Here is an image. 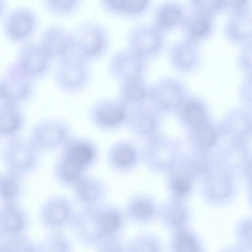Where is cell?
<instances>
[{
  "instance_id": "cell-13",
  "label": "cell",
  "mask_w": 252,
  "mask_h": 252,
  "mask_svg": "<svg viewBox=\"0 0 252 252\" xmlns=\"http://www.w3.org/2000/svg\"><path fill=\"white\" fill-rule=\"evenodd\" d=\"M58 155L88 172L95 164L98 151L93 140L85 137L72 136L60 150Z\"/></svg>"
},
{
  "instance_id": "cell-24",
  "label": "cell",
  "mask_w": 252,
  "mask_h": 252,
  "mask_svg": "<svg viewBox=\"0 0 252 252\" xmlns=\"http://www.w3.org/2000/svg\"><path fill=\"white\" fill-rule=\"evenodd\" d=\"M52 170L56 181L62 187L70 189L88 174V172L59 155L54 162Z\"/></svg>"
},
{
  "instance_id": "cell-26",
  "label": "cell",
  "mask_w": 252,
  "mask_h": 252,
  "mask_svg": "<svg viewBox=\"0 0 252 252\" xmlns=\"http://www.w3.org/2000/svg\"><path fill=\"white\" fill-rule=\"evenodd\" d=\"M71 205L68 199L62 195H55L48 198L42 207L43 217L53 225H60L69 217Z\"/></svg>"
},
{
  "instance_id": "cell-27",
  "label": "cell",
  "mask_w": 252,
  "mask_h": 252,
  "mask_svg": "<svg viewBox=\"0 0 252 252\" xmlns=\"http://www.w3.org/2000/svg\"><path fill=\"white\" fill-rule=\"evenodd\" d=\"M25 177L4 170L0 175V196L5 203H14L24 193Z\"/></svg>"
},
{
  "instance_id": "cell-49",
  "label": "cell",
  "mask_w": 252,
  "mask_h": 252,
  "mask_svg": "<svg viewBox=\"0 0 252 252\" xmlns=\"http://www.w3.org/2000/svg\"><path fill=\"white\" fill-rule=\"evenodd\" d=\"M249 187L248 201L250 205L252 208V186Z\"/></svg>"
},
{
  "instance_id": "cell-2",
  "label": "cell",
  "mask_w": 252,
  "mask_h": 252,
  "mask_svg": "<svg viewBox=\"0 0 252 252\" xmlns=\"http://www.w3.org/2000/svg\"><path fill=\"white\" fill-rule=\"evenodd\" d=\"M53 78L56 87L61 92L69 95L80 94L92 82L91 63L72 53L57 62Z\"/></svg>"
},
{
  "instance_id": "cell-38",
  "label": "cell",
  "mask_w": 252,
  "mask_h": 252,
  "mask_svg": "<svg viewBox=\"0 0 252 252\" xmlns=\"http://www.w3.org/2000/svg\"><path fill=\"white\" fill-rule=\"evenodd\" d=\"M129 213L132 220L139 222H145L152 219L154 214V209L150 203L138 200L133 204Z\"/></svg>"
},
{
  "instance_id": "cell-44",
  "label": "cell",
  "mask_w": 252,
  "mask_h": 252,
  "mask_svg": "<svg viewBox=\"0 0 252 252\" xmlns=\"http://www.w3.org/2000/svg\"><path fill=\"white\" fill-rule=\"evenodd\" d=\"M249 187L252 186V157L250 158L243 171Z\"/></svg>"
},
{
  "instance_id": "cell-6",
  "label": "cell",
  "mask_w": 252,
  "mask_h": 252,
  "mask_svg": "<svg viewBox=\"0 0 252 252\" xmlns=\"http://www.w3.org/2000/svg\"><path fill=\"white\" fill-rule=\"evenodd\" d=\"M70 125L59 118L44 119L35 123L27 138L40 153L60 150L72 136Z\"/></svg>"
},
{
  "instance_id": "cell-4",
  "label": "cell",
  "mask_w": 252,
  "mask_h": 252,
  "mask_svg": "<svg viewBox=\"0 0 252 252\" xmlns=\"http://www.w3.org/2000/svg\"><path fill=\"white\" fill-rule=\"evenodd\" d=\"M0 20L5 39L19 46L33 40L40 24L38 13L32 7L26 5L9 9Z\"/></svg>"
},
{
  "instance_id": "cell-42",
  "label": "cell",
  "mask_w": 252,
  "mask_h": 252,
  "mask_svg": "<svg viewBox=\"0 0 252 252\" xmlns=\"http://www.w3.org/2000/svg\"><path fill=\"white\" fill-rule=\"evenodd\" d=\"M138 125L142 131L146 132L152 131L155 127V121L153 118L145 112L140 113Z\"/></svg>"
},
{
  "instance_id": "cell-20",
  "label": "cell",
  "mask_w": 252,
  "mask_h": 252,
  "mask_svg": "<svg viewBox=\"0 0 252 252\" xmlns=\"http://www.w3.org/2000/svg\"><path fill=\"white\" fill-rule=\"evenodd\" d=\"M26 117L20 106L0 104V137L4 141L21 136Z\"/></svg>"
},
{
  "instance_id": "cell-11",
  "label": "cell",
  "mask_w": 252,
  "mask_h": 252,
  "mask_svg": "<svg viewBox=\"0 0 252 252\" xmlns=\"http://www.w3.org/2000/svg\"><path fill=\"white\" fill-rule=\"evenodd\" d=\"M168 60L173 69L180 74L195 72L202 60L199 43L184 37L176 40L170 47Z\"/></svg>"
},
{
  "instance_id": "cell-8",
  "label": "cell",
  "mask_w": 252,
  "mask_h": 252,
  "mask_svg": "<svg viewBox=\"0 0 252 252\" xmlns=\"http://www.w3.org/2000/svg\"><path fill=\"white\" fill-rule=\"evenodd\" d=\"M14 61L24 72L36 82L47 77L54 62L39 42L33 40L20 45Z\"/></svg>"
},
{
  "instance_id": "cell-41",
  "label": "cell",
  "mask_w": 252,
  "mask_h": 252,
  "mask_svg": "<svg viewBox=\"0 0 252 252\" xmlns=\"http://www.w3.org/2000/svg\"><path fill=\"white\" fill-rule=\"evenodd\" d=\"M239 94L244 104L252 107V75H246L240 84Z\"/></svg>"
},
{
  "instance_id": "cell-30",
  "label": "cell",
  "mask_w": 252,
  "mask_h": 252,
  "mask_svg": "<svg viewBox=\"0 0 252 252\" xmlns=\"http://www.w3.org/2000/svg\"><path fill=\"white\" fill-rule=\"evenodd\" d=\"M44 10L52 16L67 18L77 14L83 7L82 0H42Z\"/></svg>"
},
{
  "instance_id": "cell-14",
  "label": "cell",
  "mask_w": 252,
  "mask_h": 252,
  "mask_svg": "<svg viewBox=\"0 0 252 252\" xmlns=\"http://www.w3.org/2000/svg\"><path fill=\"white\" fill-rule=\"evenodd\" d=\"M125 112L121 103L116 100L103 98L90 105L88 117L91 124L100 129L110 128L125 118Z\"/></svg>"
},
{
  "instance_id": "cell-50",
  "label": "cell",
  "mask_w": 252,
  "mask_h": 252,
  "mask_svg": "<svg viewBox=\"0 0 252 252\" xmlns=\"http://www.w3.org/2000/svg\"><path fill=\"white\" fill-rule=\"evenodd\" d=\"M14 252H33L28 247H21L16 250Z\"/></svg>"
},
{
  "instance_id": "cell-33",
  "label": "cell",
  "mask_w": 252,
  "mask_h": 252,
  "mask_svg": "<svg viewBox=\"0 0 252 252\" xmlns=\"http://www.w3.org/2000/svg\"><path fill=\"white\" fill-rule=\"evenodd\" d=\"M127 252H161V247L155 236L144 234L133 239L128 244Z\"/></svg>"
},
{
  "instance_id": "cell-17",
  "label": "cell",
  "mask_w": 252,
  "mask_h": 252,
  "mask_svg": "<svg viewBox=\"0 0 252 252\" xmlns=\"http://www.w3.org/2000/svg\"><path fill=\"white\" fill-rule=\"evenodd\" d=\"M221 130L229 139L245 142L252 135V114L246 109L229 111L223 119Z\"/></svg>"
},
{
  "instance_id": "cell-46",
  "label": "cell",
  "mask_w": 252,
  "mask_h": 252,
  "mask_svg": "<svg viewBox=\"0 0 252 252\" xmlns=\"http://www.w3.org/2000/svg\"><path fill=\"white\" fill-rule=\"evenodd\" d=\"M123 247L119 242L112 241L106 247L104 252H122Z\"/></svg>"
},
{
  "instance_id": "cell-40",
  "label": "cell",
  "mask_w": 252,
  "mask_h": 252,
  "mask_svg": "<svg viewBox=\"0 0 252 252\" xmlns=\"http://www.w3.org/2000/svg\"><path fill=\"white\" fill-rule=\"evenodd\" d=\"M135 157L134 151L128 147L115 148L110 153L111 161L120 165L130 164L134 160Z\"/></svg>"
},
{
  "instance_id": "cell-43",
  "label": "cell",
  "mask_w": 252,
  "mask_h": 252,
  "mask_svg": "<svg viewBox=\"0 0 252 252\" xmlns=\"http://www.w3.org/2000/svg\"><path fill=\"white\" fill-rule=\"evenodd\" d=\"M175 189L180 193H187L189 189V185L188 182L183 179H177L174 184Z\"/></svg>"
},
{
  "instance_id": "cell-31",
  "label": "cell",
  "mask_w": 252,
  "mask_h": 252,
  "mask_svg": "<svg viewBox=\"0 0 252 252\" xmlns=\"http://www.w3.org/2000/svg\"><path fill=\"white\" fill-rule=\"evenodd\" d=\"M235 243L248 252H252V215L244 216L233 228Z\"/></svg>"
},
{
  "instance_id": "cell-35",
  "label": "cell",
  "mask_w": 252,
  "mask_h": 252,
  "mask_svg": "<svg viewBox=\"0 0 252 252\" xmlns=\"http://www.w3.org/2000/svg\"><path fill=\"white\" fill-rule=\"evenodd\" d=\"M188 9L214 17L224 10V1L190 0L187 1Z\"/></svg>"
},
{
  "instance_id": "cell-3",
  "label": "cell",
  "mask_w": 252,
  "mask_h": 252,
  "mask_svg": "<svg viewBox=\"0 0 252 252\" xmlns=\"http://www.w3.org/2000/svg\"><path fill=\"white\" fill-rule=\"evenodd\" d=\"M41 155L28 138L20 136L4 141L1 158L5 170L25 177L37 170Z\"/></svg>"
},
{
  "instance_id": "cell-10",
  "label": "cell",
  "mask_w": 252,
  "mask_h": 252,
  "mask_svg": "<svg viewBox=\"0 0 252 252\" xmlns=\"http://www.w3.org/2000/svg\"><path fill=\"white\" fill-rule=\"evenodd\" d=\"M189 95L186 84L173 76H162L151 85L150 99L160 108L170 110L179 107Z\"/></svg>"
},
{
  "instance_id": "cell-22",
  "label": "cell",
  "mask_w": 252,
  "mask_h": 252,
  "mask_svg": "<svg viewBox=\"0 0 252 252\" xmlns=\"http://www.w3.org/2000/svg\"><path fill=\"white\" fill-rule=\"evenodd\" d=\"M219 152V166L232 173L244 169L250 158L244 141L229 139Z\"/></svg>"
},
{
  "instance_id": "cell-34",
  "label": "cell",
  "mask_w": 252,
  "mask_h": 252,
  "mask_svg": "<svg viewBox=\"0 0 252 252\" xmlns=\"http://www.w3.org/2000/svg\"><path fill=\"white\" fill-rule=\"evenodd\" d=\"M98 226L100 234L109 235L115 233L120 227L121 219L119 214L111 209H105L100 213Z\"/></svg>"
},
{
  "instance_id": "cell-36",
  "label": "cell",
  "mask_w": 252,
  "mask_h": 252,
  "mask_svg": "<svg viewBox=\"0 0 252 252\" xmlns=\"http://www.w3.org/2000/svg\"><path fill=\"white\" fill-rule=\"evenodd\" d=\"M197 128L196 140L201 148L208 149L216 144L219 136V132L214 126L204 124Z\"/></svg>"
},
{
  "instance_id": "cell-7",
  "label": "cell",
  "mask_w": 252,
  "mask_h": 252,
  "mask_svg": "<svg viewBox=\"0 0 252 252\" xmlns=\"http://www.w3.org/2000/svg\"><path fill=\"white\" fill-rule=\"evenodd\" d=\"M127 48L147 61L156 58L165 46V34L153 24H139L132 27L126 35Z\"/></svg>"
},
{
  "instance_id": "cell-48",
  "label": "cell",
  "mask_w": 252,
  "mask_h": 252,
  "mask_svg": "<svg viewBox=\"0 0 252 252\" xmlns=\"http://www.w3.org/2000/svg\"><path fill=\"white\" fill-rule=\"evenodd\" d=\"M6 1L4 0H0V18L2 19L9 10Z\"/></svg>"
},
{
  "instance_id": "cell-18",
  "label": "cell",
  "mask_w": 252,
  "mask_h": 252,
  "mask_svg": "<svg viewBox=\"0 0 252 252\" xmlns=\"http://www.w3.org/2000/svg\"><path fill=\"white\" fill-rule=\"evenodd\" d=\"M214 17L188 9L180 27L183 37L200 43L212 34Z\"/></svg>"
},
{
  "instance_id": "cell-25",
  "label": "cell",
  "mask_w": 252,
  "mask_h": 252,
  "mask_svg": "<svg viewBox=\"0 0 252 252\" xmlns=\"http://www.w3.org/2000/svg\"><path fill=\"white\" fill-rule=\"evenodd\" d=\"M120 83L119 96L126 103L139 104L150 99L151 85L145 77L132 78Z\"/></svg>"
},
{
  "instance_id": "cell-9",
  "label": "cell",
  "mask_w": 252,
  "mask_h": 252,
  "mask_svg": "<svg viewBox=\"0 0 252 252\" xmlns=\"http://www.w3.org/2000/svg\"><path fill=\"white\" fill-rule=\"evenodd\" d=\"M148 61L128 48L114 52L108 62L112 77L120 82L135 78L145 77Z\"/></svg>"
},
{
  "instance_id": "cell-21",
  "label": "cell",
  "mask_w": 252,
  "mask_h": 252,
  "mask_svg": "<svg viewBox=\"0 0 252 252\" xmlns=\"http://www.w3.org/2000/svg\"><path fill=\"white\" fill-rule=\"evenodd\" d=\"M101 9L107 14L118 17L137 18L149 10L151 1L147 0H100Z\"/></svg>"
},
{
  "instance_id": "cell-15",
  "label": "cell",
  "mask_w": 252,
  "mask_h": 252,
  "mask_svg": "<svg viewBox=\"0 0 252 252\" xmlns=\"http://www.w3.org/2000/svg\"><path fill=\"white\" fill-rule=\"evenodd\" d=\"M235 183L232 173L219 166L211 179L207 194L208 202L217 207L230 204L235 196Z\"/></svg>"
},
{
  "instance_id": "cell-47",
  "label": "cell",
  "mask_w": 252,
  "mask_h": 252,
  "mask_svg": "<svg viewBox=\"0 0 252 252\" xmlns=\"http://www.w3.org/2000/svg\"><path fill=\"white\" fill-rule=\"evenodd\" d=\"M49 252H66V248L63 243L56 242L50 245L49 248Z\"/></svg>"
},
{
  "instance_id": "cell-12",
  "label": "cell",
  "mask_w": 252,
  "mask_h": 252,
  "mask_svg": "<svg viewBox=\"0 0 252 252\" xmlns=\"http://www.w3.org/2000/svg\"><path fill=\"white\" fill-rule=\"evenodd\" d=\"M38 41L53 61L57 62L73 53L71 30L59 23L46 26Z\"/></svg>"
},
{
  "instance_id": "cell-1",
  "label": "cell",
  "mask_w": 252,
  "mask_h": 252,
  "mask_svg": "<svg viewBox=\"0 0 252 252\" xmlns=\"http://www.w3.org/2000/svg\"><path fill=\"white\" fill-rule=\"evenodd\" d=\"M73 53L92 63L103 57L110 45L106 27L99 21L88 18L71 29Z\"/></svg>"
},
{
  "instance_id": "cell-23",
  "label": "cell",
  "mask_w": 252,
  "mask_h": 252,
  "mask_svg": "<svg viewBox=\"0 0 252 252\" xmlns=\"http://www.w3.org/2000/svg\"><path fill=\"white\" fill-rule=\"evenodd\" d=\"M71 189L74 197L79 202L84 205H93L102 198L104 187L97 178L87 174Z\"/></svg>"
},
{
  "instance_id": "cell-29",
  "label": "cell",
  "mask_w": 252,
  "mask_h": 252,
  "mask_svg": "<svg viewBox=\"0 0 252 252\" xmlns=\"http://www.w3.org/2000/svg\"><path fill=\"white\" fill-rule=\"evenodd\" d=\"M172 252H206L203 244L193 232L182 227L175 230L171 244Z\"/></svg>"
},
{
  "instance_id": "cell-16",
  "label": "cell",
  "mask_w": 252,
  "mask_h": 252,
  "mask_svg": "<svg viewBox=\"0 0 252 252\" xmlns=\"http://www.w3.org/2000/svg\"><path fill=\"white\" fill-rule=\"evenodd\" d=\"M187 13V7L176 0H167L159 4L153 15V25L166 34L179 28Z\"/></svg>"
},
{
  "instance_id": "cell-19",
  "label": "cell",
  "mask_w": 252,
  "mask_h": 252,
  "mask_svg": "<svg viewBox=\"0 0 252 252\" xmlns=\"http://www.w3.org/2000/svg\"><path fill=\"white\" fill-rule=\"evenodd\" d=\"M227 39L243 45L252 41V8L231 14L224 27Z\"/></svg>"
},
{
  "instance_id": "cell-45",
  "label": "cell",
  "mask_w": 252,
  "mask_h": 252,
  "mask_svg": "<svg viewBox=\"0 0 252 252\" xmlns=\"http://www.w3.org/2000/svg\"><path fill=\"white\" fill-rule=\"evenodd\" d=\"M218 252H248L241 247L234 243L233 244L226 246L221 249Z\"/></svg>"
},
{
  "instance_id": "cell-32",
  "label": "cell",
  "mask_w": 252,
  "mask_h": 252,
  "mask_svg": "<svg viewBox=\"0 0 252 252\" xmlns=\"http://www.w3.org/2000/svg\"><path fill=\"white\" fill-rule=\"evenodd\" d=\"M1 224L8 232H18L23 226V218L20 209L14 203H6L2 210Z\"/></svg>"
},
{
  "instance_id": "cell-37",
  "label": "cell",
  "mask_w": 252,
  "mask_h": 252,
  "mask_svg": "<svg viewBox=\"0 0 252 252\" xmlns=\"http://www.w3.org/2000/svg\"><path fill=\"white\" fill-rule=\"evenodd\" d=\"M163 221L168 226L175 230L183 227L187 220L185 211L178 206L170 207L163 216Z\"/></svg>"
},
{
  "instance_id": "cell-5",
  "label": "cell",
  "mask_w": 252,
  "mask_h": 252,
  "mask_svg": "<svg viewBox=\"0 0 252 252\" xmlns=\"http://www.w3.org/2000/svg\"><path fill=\"white\" fill-rule=\"evenodd\" d=\"M35 83L13 61L0 76V104L21 107L29 102L36 94Z\"/></svg>"
},
{
  "instance_id": "cell-39",
  "label": "cell",
  "mask_w": 252,
  "mask_h": 252,
  "mask_svg": "<svg viewBox=\"0 0 252 252\" xmlns=\"http://www.w3.org/2000/svg\"><path fill=\"white\" fill-rule=\"evenodd\" d=\"M240 69L246 75H252V41L243 45L237 58Z\"/></svg>"
},
{
  "instance_id": "cell-28",
  "label": "cell",
  "mask_w": 252,
  "mask_h": 252,
  "mask_svg": "<svg viewBox=\"0 0 252 252\" xmlns=\"http://www.w3.org/2000/svg\"><path fill=\"white\" fill-rule=\"evenodd\" d=\"M180 106L183 116L192 126L198 128L205 124L208 110L203 100L195 95H189Z\"/></svg>"
}]
</instances>
